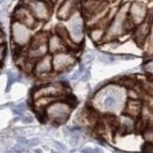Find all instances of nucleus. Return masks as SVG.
<instances>
[{"label": "nucleus", "instance_id": "1", "mask_svg": "<svg viewBox=\"0 0 153 153\" xmlns=\"http://www.w3.org/2000/svg\"><path fill=\"white\" fill-rule=\"evenodd\" d=\"M72 108L74 106L65 100H57L44 109L43 117L52 123L60 125L68 120Z\"/></svg>", "mask_w": 153, "mask_h": 153}, {"label": "nucleus", "instance_id": "2", "mask_svg": "<svg viewBox=\"0 0 153 153\" xmlns=\"http://www.w3.org/2000/svg\"><path fill=\"white\" fill-rule=\"evenodd\" d=\"M67 27L71 41L77 46H80L85 41V22L84 14L79 10H77L67 21Z\"/></svg>", "mask_w": 153, "mask_h": 153}, {"label": "nucleus", "instance_id": "3", "mask_svg": "<svg viewBox=\"0 0 153 153\" xmlns=\"http://www.w3.org/2000/svg\"><path fill=\"white\" fill-rule=\"evenodd\" d=\"M48 38L49 34L45 32H39L35 36H33L28 45L27 57L36 61L38 59L49 54Z\"/></svg>", "mask_w": 153, "mask_h": 153}, {"label": "nucleus", "instance_id": "4", "mask_svg": "<svg viewBox=\"0 0 153 153\" xmlns=\"http://www.w3.org/2000/svg\"><path fill=\"white\" fill-rule=\"evenodd\" d=\"M10 33L12 42L18 48H23L25 47V46H28L33 38L32 29L25 25L16 21V20H13L11 23Z\"/></svg>", "mask_w": 153, "mask_h": 153}, {"label": "nucleus", "instance_id": "5", "mask_svg": "<svg viewBox=\"0 0 153 153\" xmlns=\"http://www.w3.org/2000/svg\"><path fill=\"white\" fill-rule=\"evenodd\" d=\"M67 94V86L63 83H46L41 86H38L33 91V101L42 97H54L57 99H62Z\"/></svg>", "mask_w": 153, "mask_h": 153}, {"label": "nucleus", "instance_id": "6", "mask_svg": "<svg viewBox=\"0 0 153 153\" xmlns=\"http://www.w3.org/2000/svg\"><path fill=\"white\" fill-rule=\"evenodd\" d=\"M24 5L26 6L38 22L48 21L51 13L52 7L49 1L44 0H24Z\"/></svg>", "mask_w": 153, "mask_h": 153}, {"label": "nucleus", "instance_id": "7", "mask_svg": "<svg viewBox=\"0 0 153 153\" xmlns=\"http://www.w3.org/2000/svg\"><path fill=\"white\" fill-rule=\"evenodd\" d=\"M76 63L77 58L70 50L58 52L53 55V68L56 74L69 71Z\"/></svg>", "mask_w": 153, "mask_h": 153}, {"label": "nucleus", "instance_id": "8", "mask_svg": "<svg viewBox=\"0 0 153 153\" xmlns=\"http://www.w3.org/2000/svg\"><path fill=\"white\" fill-rule=\"evenodd\" d=\"M81 7L80 0H63L59 4L56 11V17L60 21H67Z\"/></svg>", "mask_w": 153, "mask_h": 153}, {"label": "nucleus", "instance_id": "9", "mask_svg": "<svg viewBox=\"0 0 153 153\" xmlns=\"http://www.w3.org/2000/svg\"><path fill=\"white\" fill-rule=\"evenodd\" d=\"M148 15V9L142 2L134 1L129 6V17L135 26L142 24Z\"/></svg>", "mask_w": 153, "mask_h": 153}, {"label": "nucleus", "instance_id": "10", "mask_svg": "<svg viewBox=\"0 0 153 153\" xmlns=\"http://www.w3.org/2000/svg\"><path fill=\"white\" fill-rule=\"evenodd\" d=\"M13 20H16V21L25 25L31 29L34 28L38 24V21L33 16L29 9L24 4L20 5L15 9L14 12H13Z\"/></svg>", "mask_w": 153, "mask_h": 153}, {"label": "nucleus", "instance_id": "11", "mask_svg": "<svg viewBox=\"0 0 153 153\" xmlns=\"http://www.w3.org/2000/svg\"><path fill=\"white\" fill-rule=\"evenodd\" d=\"M54 71L53 68V55L47 54L43 57L38 59L35 62L34 70H33V74L37 75L38 77H43L47 76Z\"/></svg>", "mask_w": 153, "mask_h": 153}, {"label": "nucleus", "instance_id": "12", "mask_svg": "<svg viewBox=\"0 0 153 153\" xmlns=\"http://www.w3.org/2000/svg\"><path fill=\"white\" fill-rule=\"evenodd\" d=\"M104 90V99L102 101V106L104 109L112 110L115 109L118 103V98L120 97V92L116 86L105 88Z\"/></svg>", "mask_w": 153, "mask_h": 153}, {"label": "nucleus", "instance_id": "13", "mask_svg": "<svg viewBox=\"0 0 153 153\" xmlns=\"http://www.w3.org/2000/svg\"><path fill=\"white\" fill-rule=\"evenodd\" d=\"M151 23L152 21H150L149 19H146L142 24L136 25L134 27V41L138 44H144L146 41H147L149 34Z\"/></svg>", "mask_w": 153, "mask_h": 153}, {"label": "nucleus", "instance_id": "14", "mask_svg": "<svg viewBox=\"0 0 153 153\" xmlns=\"http://www.w3.org/2000/svg\"><path fill=\"white\" fill-rule=\"evenodd\" d=\"M66 50H69V49L67 48V46H66L65 42H63V39L59 37L56 33L49 35V38H48L49 54L54 55L56 53L66 51Z\"/></svg>", "mask_w": 153, "mask_h": 153}, {"label": "nucleus", "instance_id": "15", "mask_svg": "<svg viewBox=\"0 0 153 153\" xmlns=\"http://www.w3.org/2000/svg\"><path fill=\"white\" fill-rule=\"evenodd\" d=\"M143 109V104L139 100L129 99L125 106V115H127L132 118L140 117Z\"/></svg>", "mask_w": 153, "mask_h": 153}, {"label": "nucleus", "instance_id": "16", "mask_svg": "<svg viewBox=\"0 0 153 153\" xmlns=\"http://www.w3.org/2000/svg\"><path fill=\"white\" fill-rule=\"evenodd\" d=\"M106 29L107 28L104 27V26L99 25L90 26V27H88V36L94 43H102L105 39Z\"/></svg>", "mask_w": 153, "mask_h": 153}, {"label": "nucleus", "instance_id": "17", "mask_svg": "<svg viewBox=\"0 0 153 153\" xmlns=\"http://www.w3.org/2000/svg\"><path fill=\"white\" fill-rule=\"evenodd\" d=\"M143 71L149 76H153V58L143 64Z\"/></svg>", "mask_w": 153, "mask_h": 153}, {"label": "nucleus", "instance_id": "18", "mask_svg": "<svg viewBox=\"0 0 153 153\" xmlns=\"http://www.w3.org/2000/svg\"><path fill=\"white\" fill-rule=\"evenodd\" d=\"M115 60V58L108 54H102L100 56V61L104 64H110Z\"/></svg>", "mask_w": 153, "mask_h": 153}, {"label": "nucleus", "instance_id": "19", "mask_svg": "<svg viewBox=\"0 0 153 153\" xmlns=\"http://www.w3.org/2000/svg\"><path fill=\"white\" fill-rule=\"evenodd\" d=\"M93 59H94V56L89 54V53H88V54H85V55L83 56V57H82V64L84 66L88 65V64H89V63H91L93 61Z\"/></svg>", "mask_w": 153, "mask_h": 153}, {"label": "nucleus", "instance_id": "20", "mask_svg": "<svg viewBox=\"0 0 153 153\" xmlns=\"http://www.w3.org/2000/svg\"><path fill=\"white\" fill-rule=\"evenodd\" d=\"M127 94H128L129 99L139 100V94H138V92H136V91L134 89V88H128Z\"/></svg>", "mask_w": 153, "mask_h": 153}, {"label": "nucleus", "instance_id": "21", "mask_svg": "<svg viewBox=\"0 0 153 153\" xmlns=\"http://www.w3.org/2000/svg\"><path fill=\"white\" fill-rule=\"evenodd\" d=\"M6 54H7V45L6 43H4L2 45H0V64L4 61Z\"/></svg>", "mask_w": 153, "mask_h": 153}, {"label": "nucleus", "instance_id": "22", "mask_svg": "<svg viewBox=\"0 0 153 153\" xmlns=\"http://www.w3.org/2000/svg\"><path fill=\"white\" fill-rule=\"evenodd\" d=\"M143 150L148 153H152L153 152V143H150V142L145 143V145L143 146Z\"/></svg>", "mask_w": 153, "mask_h": 153}, {"label": "nucleus", "instance_id": "23", "mask_svg": "<svg viewBox=\"0 0 153 153\" xmlns=\"http://www.w3.org/2000/svg\"><path fill=\"white\" fill-rule=\"evenodd\" d=\"M25 106H24V104H21V105H18V106H16V107L13 109V113L14 114H16V115H22L23 113H24V111H25Z\"/></svg>", "mask_w": 153, "mask_h": 153}, {"label": "nucleus", "instance_id": "24", "mask_svg": "<svg viewBox=\"0 0 153 153\" xmlns=\"http://www.w3.org/2000/svg\"><path fill=\"white\" fill-rule=\"evenodd\" d=\"M5 39H6L5 33H4L3 29L0 27V45H2V44L5 43Z\"/></svg>", "mask_w": 153, "mask_h": 153}, {"label": "nucleus", "instance_id": "25", "mask_svg": "<svg viewBox=\"0 0 153 153\" xmlns=\"http://www.w3.org/2000/svg\"><path fill=\"white\" fill-rule=\"evenodd\" d=\"M82 153H94V149L91 148H85L81 150Z\"/></svg>", "mask_w": 153, "mask_h": 153}, {"label": "nucleus", "instance_id": "26", "mask_svg": "<svg viewBox=\"0 0 153 153\" xmlns=\"http://www.w3.org/2000/svg\"><path fill=\"white\" fill-rule=\"evenodd\" d=\"M32 120H33V118L31 117H25L23 118V121L25 123H30V122H32Z\"/></svg>", "mask_w": 153, "mask_h": 153}, {"label": "nucleus", "instance_id": "27", "mask_svg": "<svg viewBox=\"0 0 153 153\" xmlns=\"http://www.w3.org/2000/svg\"><path fill=\"white\" fill-rule=\"evenodd\" d=\"M39 140L38 139H32V140H30L29 141V145L30 146H35V145H37V144H39Z\"/></svg>", "mask_w": 153, "mask_h": 153}, {"label": "nucleus", "instance_id": "28", "mask_svg": "<svg viewBox=\"0 0 153 153\" xmlns=\"http://www.w3.org/2000/svg\"><path fill=\"white\" fill-rule=\"evenodd\" d=\"M149 106L153 110V97H151L149 99Z\"/></svg>", "mask_w": 153, "mask_h": 153}, {"label": "nucleus", "instance_id": "29", "mask_svg": "<svg viewBox=\"0 0 153 153\" xmlns=\"http://www.w3.org/2000/svg\"><path fill=\"white\" fill-rule=\"evenodd\" d=\"M94 153H103V152H102V150L100 149V148H96L94 149Z\"/></svg>", "mask_w": 153, "mask_h": 153}, {"label": "nucleus", "instance_id": "30", "mask_svg": "<svg viewBox=\"0 0 153 153\" xmlns=\"http://www.w3.org/2000/svg\"><path fill=\"white\" fill-rule=\"evenodd\" d=\"M57 2V0H50V3H52V4H56Z\"/></svg>", "mask_w": 153, "mask_h": 153}, {"label": "nucleus", "instance_id": "31", "mask_svg": "<svg viewBox=\"0 0 153 153\" xmlns=\"http://www.w3.org/2000/svg\"><path fill=\"white\" fill-rule=\"evenodd\" d=\"M149 93H150V95H151V97H153V89H152V90H151V91H150Z\"/></svg>", "mask_w": 153, "mask_h": 153}, {"label": "nucleus", "instance_id": "32", "mask_svg": "<svg viewBox=\"0 0 153 153\" xmlns=\"http://www.w3.org/2000/svg\"><path fill=\"white\" fill-rule=\"evenodd\" d=\"M36 152H37V153H42V151L39 150V149H37V150H36Z\"/></svg>", "mask_w": 153, "mask_h": 153}, {"label": "nucleus", "instance_id": "33", "mask_svg": "<svg viewBox=\"0 0 153 153\" xmlns=\"http://www.w3.org/2000/svg\"><path fill=\"white\" fill-rule=\"evenodd\" d=\"M0 71H1V64H0Z\"/></svg>", "mask_w": 153, "mask_h": 153}, {"label": "nucleus", "instance_id": "34", "mask_svg": "<svg viewBox=\"0 0 153 153\" xmlns=\"http://www.w3.org/2000/svg\"><path fill=\"white\" fill-rule=\"evenodd\" d=\"M1 2H3V0H0V3H1Z\"/></svg>", "mask_w": 153, "mask_h": 153}, {"label": "nucleus", "instance_id": "35", "mask_svg": "<svg viewBox=\"0 0 153 153\" xmlns=\"http://www.w3.org/2000/svg\"><path fill=\"white\" fill-rule=\"evenodd\" d=\"M107 1H109V0H107Z\"/></svg>", "mask_w": 153, "mask_h": 153}]
</instances>
